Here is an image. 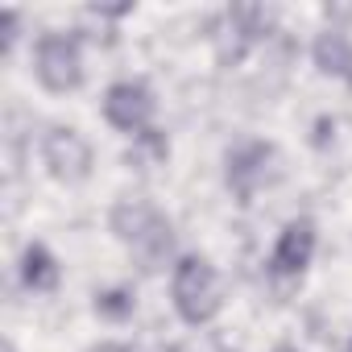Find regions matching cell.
<instances>
[{"label":"cell","mask_w":352,"mask_h":352,"mask_svg":"<svg viewBox=\"0 0 352 352\" xmlns=\"http://www.w3.org/2000/svg\"><path fill=\"white\" fill-rule=\"evenodd\" d=\"M108 232L129 253L137 274H145V278L170 274L174 261L183 257L174 220L149 195H116L112 208H108Z\"/></svg>","instance_id":"1"},{"label":"cell","mask_w":352,"mask_h":352,"mask_svg":"<svg viewBox=\"0 0 352 352\" xmlns=\"http://www.w3.org/2000/svg\"><path fill=\"white\" fill-rule=\"evenodd\" d=\"M278 34H282V9L265 5V0H236V5H224L208 21V46L220 71L245 67Z\"/></svg>","instance_id":"2"},{"label":"cell","mask_w":352,"mask_h":352,"mask_svg":"<svg viewBox=\"0 0 352 352\" xmlns=\"http://www.w3.org/2000/svg\"><path fill=\"white\" fill-rule=\"evenodd\" d=\"M224 302H228V290H224L220 265L208 253L183 249V257L170 270V311H174V319L183 327H208V323L220 319Z\"/></svg>","instance_id":"3"},{"label":"cell","mask_w":352,"mask_h":352,"mask_svg":"<svg viewBox=\"0 0 352 352\" xmlns=\"http://www.w3.org/2000/svg\"><path fill=\"white\" fill-rule=\"evenodd\" d=\"M286 179V153L270 137H241L224 149V187L228 195L249 208L261 195H270Z\"/></svg>","instance_id":"4"},{"label":"cell","mask_w":352,"mask_h":352,"mask_svg":"<svg viewBox=\"0 0 352 352\" xmlns=\"http://www.w3.org/2000/svg\"><path fill=\"white\" fill-rule=\"evenodd\" d=\"M79 30H42L30 42V75L46 96H75L87 87V50Z\"/></svg>","instance_id":"5"},{"label":"cell","mask_w":352,"mask_h":352,"mask_svg":"<svg viewBox=\"0 0 352 352\" xmlns=\"http://www.w3.org/2000/svg\"><path fill=\"white\" fill-rule=\"evenodd\" d=\"M315 253H319V220L307 216V212L290 216L278 228V236L270 245V257H265V282H270V290H278V294L298 290L302 278H307V270L315 265Z\"/></svg>","instance_id":"6"},{"label":"cell","mask_w":352,"mask_h":352,"mask_svg":"<svg viewBox=\"0 0 352 352\" xmlns=\"http://www.w3.org/2000/svg\"><path fill=\"white\" fill-rule=\"evenodd\" d=\"M100 116L124 141L157 124V91L145 75H120L100 96Z\"/></svg>","instance_id":"7"},{"label":"cell","mask_w":352,"mask_h":352,"mask_svg":"<svg viewBox=\"0 0 352 352\" xmlns=\"http://www.w3.org/2000/svg\"><path fill=\"white\" fill-rule=\"evenodd\" d=\"M38 157L46 179H54L58 187H83L96 174V149L75 124H46V133L38 137Z\"/></svg>","instance_id":"8"},{"label":"cell","mask_w":352,"mask_h":352,"mask_svg":"<svg viewBox=\"0 0 352 352\" xmlns=\"http://www.w3.org/2000/svg\"><path fill=\"white\" fill-rule=\"evenodd\" d=\"M307 145L331 170H352V112H319L307 129Z\"/></svg>","instance_id":"9"},{"label":"cell","mask_w":352,"mask_h":352,"mask_svg":"<svg viewBox=\"0 0 352 352\" xmlns=\"http://www.w3.org/2000/svg\"><path fill=\"white\" fill-rule=\"evenodd\" d=\"M307 54H311V67H315L323 79H331V83H340L344 91H352V30H327V25H323V30L311 38Z\"/></svg>","instance_id":"10"},{"label":"cell","mask_w":352,"mask_h":352,"mask_svg":"<svg viewBox=\"0 0 352 352\" xmlns=\"http://www.w3.org/2000/svg\"><path fill=\"white\" fill-rule=\"evenodd\" d=\"M13 270H17V282L25 294H54L63 286V261L46 241H25Z\"/></svg>","instance_id":"11"},{"label":"cell","mask_w":352,"mask_h":352,"mask_svg":"<svg viewBox=\"0 0 352 352\" xmlns=\"http://www.w3.org/2000/svg\"><path fill=\"white\" fill-rule=\"evenodd\" d=\"M124 170H133V174H141V179H149V174H157V170H166L170 166V133L162 129V124H153V129H145V133H137V137H129V145H124Z\"/></svg>","instance_id":"12"},{"label":"cell","mask_w":352,"mask_h":352,"mask_svg":"<svg viewBox=\"0 0 352 352\" xmlns=\"http://www.w3.org/2000/svg\"><path fill=\"white\" fill-rule=\"evenodd\" d=\"M137 307H141V298H137V286L133 282H104V286L91 290V315L100 323H108V327L133 323Z\"/></svg>","instance_id":"13"},{"label":"cell","mask_w":352,"mask_h":352,"mask_svg":"<svg viewBox=\"0 0 352 352\" xmlns=\"http://www.w3.org/2000/svg\"><path fill=\"white\" fill-rule=\"evenodd\" d=\"M0 50H5V58H13L17 54V46H21V38H25V13L21 9H5L0 13Z\"/></svg>","instance_id":"14"},{"label":"cell","mask_w":352,"mask_h":352,"mask_svg":"<svg viewBox=\"0 0 352 352\" xmlns=\"http://www.w3.org/2000/svg\"><path fill=\"white\" fill-rule=\"evenodd\" d=\"M133 13H137L133 0H124V5H91V9H83V21H91V25H120Z\"/></svg>","instance_id":"15"},{"label":"cell","mask_w":352,"mask_h":352,"mask_svg":"<svg viewBox=\"0 0 352 352\" xmlns=\"http://www.w3.org/2000/svg\"><path fill=\"white\" fill-rule=\"evenodd\" d=\"M133 352H183V344L166 336H145V340H133Z\"/></svg>","instance_id":"16"},{"label":"cell","mask_w":352,"mask_h":352,"mask_svg":"<svg viewBox=\"0 0 352 352\" xmlns=\"http://www.w3.org/2000/svg\"><path fill=\"white\" fill-rule=\"evenodd\" d=\"M83 352H133V344H124V340H91Z\"/></svg>","instance_id":"17"},{"label":"cell","mask_w":352,"mask_h":352,"mask_svg":"<svg viewBox=\"0 0 352 352\" xmlns=\"http://www.w3.org/2000/svg\"><path fill=\"white\" fill-rule=\"evenodd\" d=\"M270 352H302V348H298V344H290V340H282V344H274Z\"/></svg>","instance_id":"18"},{"label":"cell","mask_w":352,"mask_h":352,"mask_svg":"<svg viewBox=\"0 0 352 352\" xmlns=\"http://www.w3.org/2000/svg\"><path fill=\"white\" fill-rule=\"evenodd\" d=\"M5 352H17V340L13 336H5Z\"/></svg>","instance_id":"19"},{"label":"cell","mask_w":352,"mask_h":352,"mask_svg":"<svg viewBox=\"0 0 352 352\" xmlns=\"http://www.w3.org/2000/svg\"><path fill=\"white\" fill-rule=\"evenodd\" d=\"M344 352H352V336H348V344H344Z\"/></svg>","instance_id":"20"}]
</instances>
